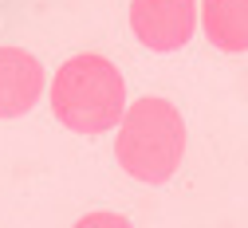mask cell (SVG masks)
Segmentation results:
<instances>
[{
    "mask_svg": "<svg viewBox=\"0 0 248 228\" xmlns=\"http://www.w3.org/2000/svg\"><path fill=\"white\" fill-rule=\"evenodd\" d=\"M47 103L59 126H67L71 134H107L130 106L122 71L95 51H79L59 63L47 87Z\"/></svg>",
    "mask_w": 248,
    "mask_h": 228,
    "instance_id": "6da1fadb",
    "label": "cell"
},
{
    "mask_svg": "<svg viewBox=\"0 0 248 228\" xmlns=\"http://www.w3.org/2000/svg\"><path fill=\"white\" fill-rule=\"evenodd\" d=\"M201 24L197 0H130V31L150 51H177Z\"/></svg>",
    "mask_w": 248,
    "mask_h": 228,
    "instance_id": "3957f363",
    "label": "cell"
},
{
    "mask_svg": "<svg viewBox=\"0 0 248 228\" xmlns=\"http://www.w3.org/2000/svg\"><path fill=\"white\" fill-rule=\"evenodd\" d=\"M71 228H134L126 216H118V213H87L79 216Z\"/></svg>",
    "mask_w": 248,
    "mask_h": 228,
    "instance_id": "8992f818",
    "label": "cell"
},
{
    "mask_svg": "<svg viewBox=\"0 0 248 228\" xmlns=\"http://www.w3.org/2000/svg\"><path fill=\"white\" fill-rule=\"evenodd\" d=\"M47 87L44 63L24 47H0V118L28 114Z\"/></svg>",
    "mask_w": 248,
    "mask_h": 228,
    "instance_id": "277c9868",
    "label": "cell"
},
{
    "mask_svg": "<svg viewBox=\"0 0 248 228\" xmlns=\"http://www.w3.org/2000/svg\"><path fill=\"white\" fill-rule=\"evenodd\" d=\"M114 157L126 177L142 185H166L185 157V118L170 99L142 94L126 106L114 134Z\"/></svg>",
    "mask_w": 248,
    "mask_h": 228,
    "instance_id": "7a4b0ae2",
    "label": "cell"
},
{
    "mask_svg": "<svg viewBox=\"0 0 248 228\" xmlns=\"http://www.w3.org/2000/svg\"><path fill=\"white\" fill-rule=\"evenodd\" d=\"M201 28L217 51H248V0H201Z\"/></svg>",
    "mask_w": 248,
    "mask_h": 228,
    "instance_id": "5b68a950",
    "label": "cell"
}]
</instances>
